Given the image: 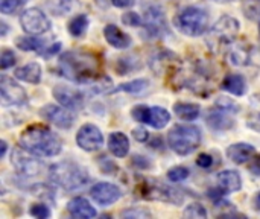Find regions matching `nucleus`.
<instances>
[{"mask_svg":"<svg viewBox=\"0 0 260 219\" xmlns=\"http://www.w3.org/2000/svg\"><path fill=\"white\" fill-rule=\"evenodd\" d=\"M168 143L178 155H189L201 143V131L195 125H175L168 134Z\"/></svg>","mask_w":260,"mask_h":219,"instance_id":"nucleus-5","label":"nucleus"},{"mask_svg":"<svg viewBox=\"0 0 260 219\" xmlns=\"http://www.w3.org/2000/svg\"><path fill=\"white\" fill-rule=\"evenodd\" d=\"M0 146H2V152H0V157L3 159V157L6 155V149H8V143H6L5 140H2V143H0Z\"/></svg>","mask_w":260,"mask_h":219,"instance_id":"nucleus-46","label":"nucleus"},{"mask_svg":"<svg viewBox=\"0 0 260 219\" xmlns=\"http://www.w3.org/2000/svg\"><path fill=\"white\" fill-rule=\"evenodd\" d=\"M216 107L224 111H229V113H238V110H239V105L225 96H219V99L216 101Z\"/></svg>","mask_w":260,"mask_h":219,"instance_id":"nucleus-34","label":"nucleus"},{"mask_svg":"<svg viewBox=\"0 0 260 219\" xmlns=\"http://www.w3.org/2000/svg\"><path fill=\"white\" fill-rule=\"evenodd\" d=\"M90 197L99 206H111L122 198V191L113 183H96L90 189Z\"/></svg>","mask_w":260,"mask_h":219,"instance_id":"nucleus-15","label":"nucleus"},{"mask_svg":"<svg viewBox=\"0 0 260 219\" xmlns=\"http://www.w3.org/2000/svg\"><path fill=\"white\" fill-rule=\"evenodd\" d=\"M218 183H219L221 189H224L225 192H236V191H241V187H242L241 175L232 169L219 172L218 174Z\"/></svg>","mask_w":260,"mask_h":219,"instance_id":"nucleus-25","label":"nucleus"},{"mask_svg":"<svg viewBox=\"0 0 260 219\" xmlns=\"http://www.w3.org/2000/svg\"><path fill=\"white\" fill-rule=\"evenodd\" d=\"M111 3L116 6V8H131L134 3H136V0H111Z\"/></svg>","mask_w":260,"mask_h":219,"instance_id":"nucleus-45","label":"nucleus"},{"mask_svg":"<svg viewBox=\"0 0 260 219\" xmlns=\"http://www.w3.org/2000/svg\"><path fill=\"white\" fill-rule=\"evenodd\" d=\"M108 149L117 159L126 157L128 152H129V140H128V137L120 131L111 133L110 137H108Z\"/></svg>","mask_w":260,"mask_h":219,"instance_id":"nucleus-21","label":"nucleus"},{"mask_svg":"<svg viewBox=\"0 0 260 219\" xmlns=\"http://www.w3.org/2000/svg\"><path fill=\"white\" fill-rule=\"evenodd\" d=\"M23 2L26 0H0V11L3 14H12L21 6Z\"/></svg>","mask_w":260,"mask_h":219,"instance_id":"nucleus-37","label":"nucleus"},{"mask_svg":"<svg viewBox=\"0 0 260 219\" xmlns=\"http://www.w3.org/2000/svg\"><path fill=\"white\" fill-rule=\"evenodd\" d=\"M67 210L75 218L90 219L94 218L98 215L96 209L90 204V201L82 198V197H76V198L70 200L69 204H67Z\"/></svg>","mask_w":260,"mask_h":219,"instance_id":"nucleus-16","label":"nucleus"},{"mask_svg":"<svg viewBox=\"0 0 260 219\" xmlns=\"http://www.w3.org/2000/svg\"><path fill=\"white\" fill-rule=\"evenodd\" d=\"M20 146L37 157H55L62 151L61 139L44 125H32L20 136Z\"/></svg>","mask_w":260,"mask_h":219,"instance_id":"nucleus-2","label":"nucleus"},{"mask_svg":"<svg viewBox=\"0 0 260 219\" xmlns=\"http://www.w3.org/2000/svg\"><path fill=\"white\" fill-rule=\"evenodd\" d=\"M189 169L187 168H184V166H175V168H172L169 172H168V178L172 181V183H180V181H183V180H186L187 177H189Z\"/></svg>","mask_w":260,"mask_h":219,"instance_id":"nucleus-33","label":"nucleus"},{"mask_svg":"<svg viewBox=\"0 0 260 219\" xmlns=\"http://www.w3.org/2000/svg\"><path fill=\"white\" fill-rule=\"evenodd\" d=\"M250 172L253 175L260 177V155H254L253 157V162L250 163Z\"/></svg>","mask_w":260,"mask_h":219,"instance_id":"nucleus-44","label":"nucleus"},{"mask_svg":"<svg viewBox=\"0 0 260 219\" xmlns=\"http://www.w3.org/2000/svg\"><path fill=\"white\" fill-rule=\"evenodd\" d=\"M59 70L67 79L88 85L99 76V59L84 50L64 52L59 58Z\"/></svg>","mask_w":260,"mask_h":219,"instance_id":"nucleus-1","label":"nucleus"},{"mask_svg":"<svg viewBox=\"0 0 260 219\" xmlns=\"http://www.w3.org/2000/svg\"><path fill=\"white\" fill-rule=\"evenodd\" d=\"M21 29L29 35H43L50 29L47 15L38 8H27L20 15Z\"/></svg>","mask_w":260,"mask_h":219,"instance_id":"nucleus-8","label":"nucleus"},{"mask_svg":"<svg viewBox=\"0 0 260 219\" xmlns=\"http://www.w3.org/2000/svg\"><path fill=\"white\" fill-rule=\"evenodd\" d=\"M197 165L203 169H209L213 165V157L210 154H200L197 159Z\"/></svg>","mask_w":260,"mask_h":219,"instance_id":"nucleus-40","label":"nucleus"},{"mask_svg":"<svg viewBox=\"0 0 260 219\" xmlns=\"http://www.w3.org/2000/svg\"><path fill=\"white\" fill-rule=\"evenodd\" d=\"M122 23L126 24V26H140L143 21H142V18H140V15L137 12L129 11V12H125L122 15Z\"/></svg>","mask_w":260,"mask_h":219,"instance_id":"nucleus-39","label":"nucleus"},{"mask_svg":"<svg viewBox=\"0 0 260 219\" xmlns=\"http://www.w3.org/2000/svg\"><path fill=\"white\" fill-rule=\"evenodd\" d=\"M259 34H260V23H259Z\"/></svg>","mask_w":260,"mask_h":219,"instance_id":"nucleus-50","label":"nucleus"},{"mask_svg":"<svg viewBox=\"0 0 260 219\" xmlns=\"http://www.w3.org/2000/svg\"><path fill=\"white\" fill-rule=\"evenodd\" d=\"M229 111H224L221 108H212L207 116H206V122L209 123V127H212L213 130H229L233 127V119L229 116Z\"/></svg>","mask_w":260,"mask_h":219,"instance_id":"nucleus-22","label":"nucleus"},{"mask_svg":"<svg viewBox=\"0 0 260 219\" xmlns=\"http://www.w3.org/2000/svg\"><path fill=\"white\" fill-rule=\"evenodd\" d=\"M41 75H43V70H41V66L38 62H27V64L15 69V72H14V76L17 79L27 82V84H32V85L40 84Z\"/></svg>","mask_w":260,"mask_h":219,"instance_id":"nucleus-19","label":"nucleus"},{"mask_svg":"<svg viewBox=\"0 0 260 219\" xmlns=\"http://www.w3.org/2000/svg\"><path fill=\"white\" fill-rule=\"evenodd\" d=\"M174 111L178 116V119L186 120V122H192L200 116L201 107L198 104H190V102H177L174 105Z\"/></svg>","mask_w":260,"mask_h":219,"instance_id":"nucleus-26","label":"nucleus"},{"mask_svg":"<svg viewBox=\"0 0 260 219\" xmlns=\"http://www.w3.org/2000/svg\"><path fill=\"white\" fill-rule=\"evenodd\" d=\"M256 206H257V209L260 210V192L259 195H257V198H256Z\"/></svg>","mask_w":260,"mask_h":219,"instance_id":"nucleus-48","label":"nucleus"},{"mask_svg":"<svg viewBox=\"0 0 260 219\" xmlns=\"http://www.w3.org/2000/svg\"><path fill=\"white\" fill-rule=\"evenodd\" d=\"M143 24L151 37H161L163 34L168 32V21H166L165 12L161 11L160 6H155V5L146 8Z\"/></svg>","mask_w":260,"mask_h":219,"instance_id":"nucleus-14","label":"nucleus"},{"mask_svg":"<svg viewBox=\"0 0 260 219\" xmlns=\"http://www.w3.org/2000/svg\"><path fill=\"white\" fill-rule=\"evenodd\" d=\"M59 50H61V43H55V44H52L50 47H47V49H43V50H40L38 53H40V55H43L44 58H49V56H52V55L58 53Z\"/></svg>","mask_w":260,"mask_h":219,"instance_id":"nucleus-41","label":"nucleus"},{"mask_svg":"<svg viewBox=\"0 0 260 219\" xmlns=\"http://www.w3.org/2000/svg\"><path fill=\"white\" fill-rule=\"evenodd\" d=\"M148 111H149V107L148 105H136L131 111V116L136 122L139 123H146V119H148Z\"/></svg>","mask_w":260,"mask_h":219,"instance_id":"nucleus-36","label":"nucleus"},{"mask_svg":"<svg viewBox=\"0 0 260 219\" xmlns=\"http://www.w3.org/2000/svg\"><path fill=\"white\" fill-rule=\"evenodd\" d=\"M133 165H134L136 168H140V169H146V168L151 166V163H149L145 157H142V155L133 157Z\"/></svg>","mask_w":260,"mask_h":219,"instance_id":"nucleus-43","label":"nucleus"},{"mask_svg":"<svg viewBox=\"0 0 260 219\" xmlns=\"http://www.w3.org/2000/svg\"><path fill=\"white\" fill-rule=\"evenodd\" d=\"M15 59H17L15 53L11 49H3L2 50V56H0V67L3 70H6V69L12 67L15 64Z\"/></svg>","mask_w":260,"mask_h":219,"instance_id":"nucleus-35","label":"nucleus"},{"mask_svg":"<svg viewBox=\"0 0 260 219\" xmlns=\"http://www.w3.org/2000/svg\"><path fill=\"white\" fill-rule=\"evenodd\" d=\"M184 216L186 218H207V210L203 204L200 203H193L190 204L186 210H184Z\"/></svg>","mask_w":260,"mask_h":219,"instance_id":"nucleus-32","label":"nucleus"},{"mask_svg":"<svg viewBox=\"0 0 260 219\" xmlns=\"http://www.w3.org/2000/svg\"><path fill=\"white\" fill-rule=\"evenodd\" d=\"M15 46L24 52H40L44 49V40H41L40 37L34 35V37H18L15 40Z\"/></svg>","mask_w":260,"mask_h":219,"instance_id":"nucleus-27","label":"nucleus"},{"mask_svg":"<svg viewBox=\"0 0 260 219\" xmlns=\"http://www.w3.org/2000/svg\"><path fill=\"white\" fill-rule=\"evenodd\" d=\"M87 27H88V17H87L85 14L76 15V17L72 18L70 23H69V32H70V35H73V37H76V38L82 37V35L85 34Z\"/></svg>","mask_w":260,"mask_h":219,"instance_id":"nucleus-29","label":"nucleus"},{"mask_svg":"<svg viewBox=\"0 0 260 219\" xmlns=\"http://www.w3.org/2000/svg\"><path fill=\"white\" fill-rule=\"evenodd\" d=\"M76 143L81 149L87 152L99 151L104 145V136L101 130L93 123H85L79 128L76 134Z\"/></svg>","mask_w":260,"mask_h":219,"instance_id":"nucleus-12","label":"nucleus"},{"mask_svg":"<svg viewBox=\"0 0 260 219\" xmlns=\"http://www.w3.org/2000/svg\"><path fill=\"white\" fill-rule=\"evenodd\" d=\"M41 117L47 122H50L52 125L61 128V130H69L73 127V114L70 113L69 108L62 107V105H44L40 111Z\"/></svg>","mask_w":260,"mask_h":219,"instance_id":"nucleus-13","label":"nucleus"},{"mask_svg":"<svg viewBox=\"0 0 260 219\" xmlns=\"http://www.w3.org/2000/svg\"><path fill=\"white\" fill-rule=\"evenodd\" d=\"M222 88L235 96H244L247 93L245 78L239 73H230L222 81Z\"/></svg>","mask_w":260,"mask_h":219,"instance_id":"nucleus-23","label":"nucleus"},{"mask_svg":"<svg viewBox=\"0 0 260 219\" xmlns=\"http://www.w3.org/2000/svg\"><path fill=\"white\" fill-rule=\"evenodd\" d=\"M30 215L34 216V218H38V219H46L50 216V210H49V207L47 206H44V204H34L32 207H30Z\"/></svg>","mask_w":260,"mask_h":219,"instance_id":"nucleus-38","label":"nucleus"},{"mask_svg":"<svg viewBox=\"0 0 260 219\" xmlns=\"http://www.w3.org/2000/svg\"><path fill=\"white\" fill-rule=\"evenodd\" d=\"M23 149V148H21ZM21 149H14L11 152V163L12 166L17 169V172L21 175V178H34V177H38L43 169H44V165L41 160L37 159V155L30 157V155H26L23 154Z\"/></svg>","mask_w":260,"mask_h":219,"instance_id":"nucleus-9","label":"nucleus"},{"mask_svg":"<svg viewBox=\"0 0 260 219\" xmlns=\"http://www.w3.org/2000/svg\"><path fill=\"white\" fill-rule=\"evenodd\" d=\"M227 58H229L230 64H233V66H238V67L247 66L248 61H250V47H248L245 43L233 41V43L229 46Z\"/></svg>","mask_w":260,"mask_h":219,"instance_id":"nucleus-20","label":"nucleus"},{"mask_svg":"<svg viewBox=\"0 0 260 219\" xmlns=\"http://www.w3.org/2000/svg\"><path fill=\"white\" fill-rule=\"evenodd\" d=\"M53 98L56 99V102L66 108H69L70 111H79L82 110V107L85 105V96L82 91H79L75 87H69V85H55L52 90Z\"/></svg>","mask_w":260,"mask_h":219,"instance_id":"nucleus-11","label":"nucleus"},{"mask_svg":"<svg viewBox=\"0 0 260 219\" xmlns=\"http://www.w3.org/2000/svg\"><path fill=\"white\" fill-rule=\"evenodd\" d=\"M169 122H171V113L166 108H163V107H149L146 125H149V127H152L155 130H161Z\"/></svg>","mask_w":260,"mask_h":219,"instance_id":"nucleus-24","label":"nucleus"},{"mask_svg":"<svg viewBox=\"0 0 260 219\" xmlns=\"http://www.w3.org/2000/svg\"><path fill=\"white\" fill-rule=\"evenodd\" d=\"M104 37H105L107 43L116 49H126L131 46V37L128 34H125L116 24H107L104 29Z\"/></svg>","mask_w":260,"mask_h":219,"instance_id":"nucleus-17","label":"nucleus"},{"mask_svg":"<svg viewBox=\"0 0 260 219\" xmlns=\"http://www.w3.org/2000/svg\"><path fill=\"white\" fill-rule=\"evenodd\" d=\"M27 99L26 90L15 82L12 78L2 75L0 78V101L3 107H17L23 105Z\"/></svg>","mask_w":260,"mask_h":219,"instance_id":"nucleus-10","label":"nucleus"},{"mask_svg":"<svg viewBox=\"0 0 260 219\" xmlns=\"http://www.w3.org/2000/svg\"><path fill=\"white\" fill-rule=\"evenodd\" d=\"M133 137L137 140V142H146L148 139H149V133L145 130V128H136V130H133Z\"/></svg>","mask_w":260,"mask_h":219,"instance_id":"nucleus-42","label":"nucleus"},{"mask_svg":"<svg viewBox=\"0 0 260 219\" xmlns=\"http://www.w3.org/2000/svg\"><path fill=\"white\" fill-rule=\"evenodd\" d=\"M148 81L146 79H134V81H129V82H125V84H120L116 91H125V93H129V95H139L142 93L143 90L148 88Z\"/></svg>","mask_w":260,"mask_h":219,"instance_id":"nucleus-30","label":"nucleus"},{"mask_svg":"<svg viewBox=\"0 0 260 219\" xmlns=\"http://www.w3.org/2000/svg\"><path fill=\"white\" fill-rule=\"evenodd\" d=\"M177 29L187 37H201L209 27V14L197 6H189L178 12L174 20Z\"/></svg>","mask_w":260,"mask_h":219,"instance_id":"nucleus-6","label":"nucleus"},{"mask_svg":"<svg viewBox=\"0 0 260 219\" xmlns=\"http://www.w3.org/2000/svg\"><path fill=\"white\" fill-rule=\"evenodd\" d=\"M0 26H2V34H0V35H2V37H5V35H6V32H8V24H6L5 21H2V23H0Z\"/></svg>","mask_w":260,"mask_h":219,"instance_id":"nucleus-47","label":"nucleus"},{"mask_svg":"<svg viewBox=\"0 0 260 219\" xmlns=\"http://www.w3.org/2000/svg\"><path fill=\"white\" fill-rule=\"evenodd\" d=\"M238 32H239V21L235 17L224 15L210 29L207 43L212 49H222L225 46L229 47L233 41H236Z\"/></svg>","mask_w":260,"mask_h":219,"instance_id":"nucleus-7","label":"nucleus"},{"mask_svg":"<svg viewBox=\"0 0 260 219\" xmlns=\"http://www.w3.org/2000/svg\"><path fill=\"white\" fill-rule=\"evenodd\" d=\"M49 180L64 191L73 192L82 189L90 177L87 169L73 162H61L49 168Z\"/></svg>","mask_w":260,"mask_h":219,"instance_id":"nucleus-4","label":"nucleus"},{"mask_svg":"<svg viewBox=\"0 0 260 219\" xmlns=\"http://www.w3.org/2000/svg\"><path fill=\"white\" fill-rule=\"evenodd\" d=\"M136 194L142 200L161 201V203H169L174 206H181L184 201V197L180 191L151 177L136 178Z\"/></svg>","mask_w":260,"mask_h":219,"instance_id":"nucleus-3","label":"nucleus"},{"mask_svg":"<svg viewBox=\"0 0 260 219\" xmlns=\"http://www.w3.org/2000/svg\"><path fill=\"white\" fill-rule=\"evenodd\" d=\"M247 125L260 133V95H254L251 98V104H250V111L247 116Z\"/></svg>","mask_w":260,"mask_h":219,"instance_id":"nucleus-28","label":"nucleus"},{"mask_svg":"<svg viewBox=\"0 0 260 219\" xmlns=\"http://www.w3.org/2000/svg\"><path fill=\"white\" fill-rule=\"evenodd\" d=\"M254 155H256V148L250 143H235L227 149V157L236 165H244Z\"/></svg>","mask_w":260,"mask_h":219,"instance_id":"nucleus-18","label":"nucleus"},{"mask_svg":"<svg viewBox=\"0 0 260 219\" xmlns=\"http://www.w3.org/2000/svg\"><path fill=\"white\" fill-rule=\"evenodd\" d=\"M122 218L128 219H143V218H151V212L146 210V209H142V207H129L126 210H123L120 213Z\"/></svg>","mask_w":260,"mask_h":219,"instance_id":"nucleus-31","label":"nucleus"},{"mask_svg":"<svg viewBox=\"0 0 260 219\" xmlns=\"http://www.w3.org/2000/svg\"><path fill=\"white\" fill-rule=\"evenodd\" d=\"M216 2H227V0H216Z\"/></svg>","mask_w":260,"mask_h":219,"instance_id":"nucleus-49","label":"nucleus"}]
</instances>
